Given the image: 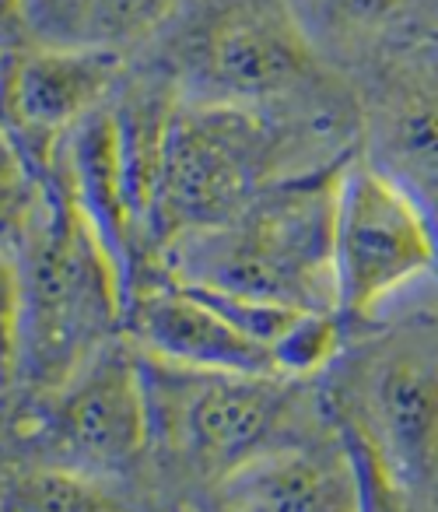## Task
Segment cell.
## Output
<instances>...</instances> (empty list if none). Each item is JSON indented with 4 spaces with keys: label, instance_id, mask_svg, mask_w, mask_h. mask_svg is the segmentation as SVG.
Returning a JSON list of instances; mask_svg holds the SVG:
<instances>
[{
    "label": "cell",
    "instance_id": "6da1fadb",
    "mask_svg": "<svg viewBox=\"0 0 438 512\" xmlns=\"http://www.w3.org/2000/svg\"><path fill=\"white\" fill-rule=\"evenodd\" d=\"M358 148L361 99L351 78L277 106L179 102L165 134L144 271L169 242L221 225L267 186L340 162Z\"/></svg>",
    "mask_w": 438,
    "mask_h": 512
},
{
    "label": "cell",
    "instance_id": "7a4b0ae2",
    "mask_svg": "<svg viewBox=\"0 0 438 512\" xmlns=\"http://www.w3.org/2000/svg\"><path fill=\"white\" fill-rule=\"evenodd\" d=\"M354 155L281 179L256 193L235 218L169 242L151 271L183 285L337 313L333 218L340 176Z\"/></svg>",
    "mask_w": 438,
    "mask_h": 512
},
{
    "label": "cell",
    "instance_id": "3957f363",
    "mask_svg": "<svg viewBox=\"0 0 438 512\" xmlns=\"http://www.w3.org/2000/svg\"><path fill=\"white\" fill-rule=\"evenodd\" d=\"M134 60L197 106H277L347 81L319 57L291 0H186Z\"/></svg>",
    "mask_w": 438,
    "mask_h": 512
},
{
    "label": "cell",
    "instance_id": "277c9868",
    "mask_svg": "<svg viewBox=\"0 0 438 512\" xmlns=\"http://www.w3.org/2000/svg\"><path fill=\"white\" fill-rule=\"evenodd\" d=\"M25 281L22 386L11 407L57 393L88 358L123 334L127 281L71 190L50 172L43 218L18 253Z\"/></svg>",
    "mask_w": 438,
    "mask_h": 512
},
{
    "label": "cell",
    "instance_id": "5b68a950",
    "mask_svg": "<svg viewBox=\"0 0 438 512\" xmlns=\"http://www.w3.org/2000/svg\"><path fill=\"white\" fill-rule=\"evenodd\" d=\"M151 404V453L214 488L246 463L337 421L316 379L197 372L141 355Z\"/></svg>",
    "mask_w": 438,
    "mask_h": 512
},
{
    "label": "cell",
    "instance_id": "8992f818",
    "mask_svg": "<svg viewBox=\"0 0 438 512\" xmlns=\"http://www.w3.org/2000/svg\"><path fill=\"white\" fill-rule=\"evenodd\" d=\"M323 397L337 425L365 446L400 491L438 477V334L403 330L344 348Z\"/></svg>",
    "mask_w": 438,
    "mask_h": 512
},
{
    "label": "cell",
    "instance_id": "52a82bcc",
    "mask_svg": "<svg viewBox=\"0 0 438 512\" xmlns=\"http://www.w3.org/2000/svg\"><path fill=\"white\" fill-rule=\"evenodd\" d=\"M11 442L29 446L36 463L106 484L127 481L151 453V404L137 344L120 334L57 393L11 407Z\"/></svg>",
    "mask_w": 438,
    "mask_h": 512
},
{
    "label": "cell",
    "instance_id": "ba28073f",
    "mask_svg": "<svg viewBox=\"0 0 438 512\" xmlns=\"http://www.w3.org/2000/svg\"><path fill=\"white\" fill-rule=\"evenodd\" d=\"M438 278L435 211L396 176L354 155L333 218V288L344 327H368L393 299Z\"/></svg>",
    "mask_w": 438,
    "mask_h": 512
},
{
    "label": "cell",
    "instance_id": "9c48e42d",
    "mask_svg": "<svg viewBox=\"0 0 438 512\" xmlns=\"http://www.w3.org/2000/svg\"><path fill=\"white\" fill-rule=\"evenodd\" d=\"M361 155L438 214V36L407 29L358 74Z\"/></svg>",
    "mask_w": 438,
    "mask_h": 512
},
{
    "label": "cell",
    "instance_id": "30bf717a",
    "mask_svg": "<svg viewBox=\"0 0 438 512\" xmlns=\"http://www.w3.org/2000/svg\"><path fill=\"white\" fill-rule=\"evenodd\" d=\"M130 57L106 50L18 43L0 53V134L50 176L60 144L102 109L127 74Z\"/></svg>",
    "mask_w": 438,
    "mask_h": 512
},
{
    "label": "cell",
    "instance_id": "8fae6325",
    "mask_svg": "<svg viewBox=\"0 0 438 512\" xmlns=\"http://www.w3.org/2000/svg\"><path fill=\"white\" fill-rule=\"evenodd\" d=\"M123 334L137 344L141 355L179 369L281 376L267 344L249 337L204 295L165 278L162 271H148L134 281L127 295Z\"/></svg>",
    "mask_w": 438,
    "mask_h": 512
},
{
    "label": "cell",
    "instance_id": "7c38bea8",
    "mask_svg": "<svg viewBox=\"0 0 438 512\" xmlns=\"http://www.w3.org/2000/svg\"><path fill=\"white\" fill-rule=\"evenodd\" d=\"M204 498L207 512H365V481L351 439L333 425L316 439L263 453Z\"/></svg>",
    "mask_w": 438,
    "mask_h": 512
},
{
    "label": "cell",
    "instance_id": "4fadbf2b",
    "mask_svg": "<svg viewBox=\"0 0 438 512\" xmlns=\"http://www.w3.org/2000/svg\"><path fill=\"white\" fill-rule=\"evenodd\" d=\"M32 43L134 57L186 0H22Z\"/></svg>",
    "mask_w": 438,
    "mask_h": 512
},
{
    "label": "cell",
    "instance_id": "5bb4252c",
    "mask_svg": "<svg viewBox=\"0 0 438 512\" xmlns=\"http://www.w3.org/2000/svg\"><path fill=\"white\" fill-rule=\"evenodd\" d=\"M291 8L319 57L347 78L410 29V0H291Z\"/></svg>",
    "mask_w": 438,
    "mask_h": 512
},
{
    "label": "cell",
    "instance_id": "9a60e30c",
    "mask_svg": "<svg viewBox=\"0 0 438 512\" xmlns=\"http://www.w3.org/2000/svg\"><path fill=\"white\" fill-rule=\"evenodd\" d=\"M0 512H137L116 484L53 463H11L0 470Z\"/></svg>",
    "mask_w": 438,
    "mask_h": 512
},
{
    "label": "cell",
    "instance_id": "2e32d148",
    "mask_svg": "<svg viewBox=\"0 0 438 512\" xmlns=\"http://www.w3.org/2000/svg\"><path fill=\"white\" fill-rule=\"evenodd\" d=\"M46 197L50 176H43L8 134H0V253H22L43 218Z\"/></svg>",
    "mask_w": 438,
    "mask_h": 512
},
{
    "label": "cell",
    "instance_id": "e0dca14e",
    "mask_svg": "<svg viewBox=\"0 0 438 512\" xmlns=\"http://www.w3.org/2000/svg\"><path fill=\"white\" fill-rule=\"evenodd\" d=\"M25 355V281L18 256L0 253V400L15 404Z\"/></svg>",
    "mask_w": 438,
    "mask_h": 512
},
{
    "label": "cell",
    "instance_id": "ac0fdd59",
    "mask_svg": "<svg viewBox=\"0 0 438 512\" xmlns=\"http://www.w3.org/2000/svg\"><path fill=\"white\" fill-rule=\"evenodd\" d=\"M29 43L25 32V4L22 0H0V50Z\"/></svg>",
    "mask_w": 438,
    "mask_h": 512
},
{
    "label": "cell",
    "instance_id": "d6986e66",
    "mask_svg": "<svg viewBox=\"0 0 438 512\" xmlns=\"http://www.w3.org/2000/svg\"><path fill=\"white\" fill-rule=\"evenodd\" d=\"M407 25L417 32H428V36H438V0H410Z\"/></svg>",
    "mask_w": 438,
    "mask_h": 512
},
{
    "label": "cell",
    "instance_id": "ffe728a7",
    "mask_svg": "<svg viewBox=\"0 0 438 512\" xmlns=\"http://www.w3.org/2000/svg\"><path fill=\"white\" fill-rule=\"evenodd\" d=\"M435 221H438V214H435Z\"/></svg>",
    "mask_w": 438,
    "mask_h": 512
}]
</instances>
